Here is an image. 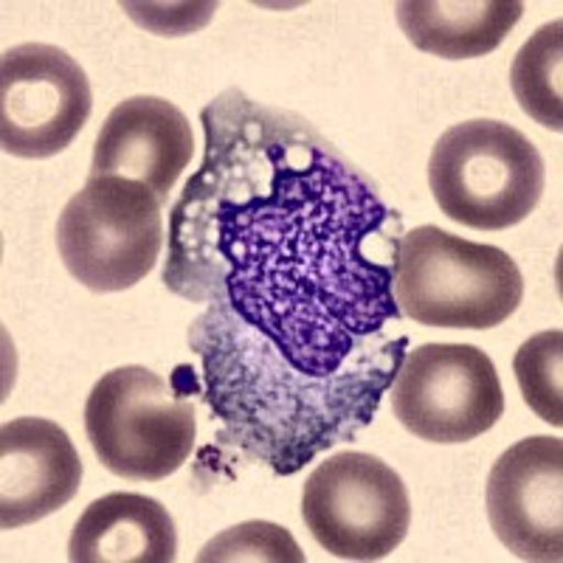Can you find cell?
I'll return each mask as SVG.
<instances>
[{
	"label": "cell",
	"instance_id": "1",
	"mask_svg": "<svg viewBox=\"0 0 563 563\" xmlns=\"http://www.w3.org/2000/svg\"><path fill=\"white\" fill-rule=\"evenodd\" d=\"M200 124L203 161L169 211V294L313 378L404 364L409 335L386 333L404 319V214L290 110L229 88Z\"/></svg>",
	"mask_w": 563,
	"mask_h": 563
},
{
	"label": "cell",
	"instance_id": "2",
	"mask_svg": "<svg viewBox=\"0 0 563 563\" xmlns=\"http://www.w3.org/2000/svg\"><path fill=\"white\" fill-rule=\"evenodd\" d=\"M395 299L406 319L445 330H490L525 299V276L507 251L467 243L440 225L404 231Z\"/></svg>",
	"mask_w": 563,
	"mask_h": 563
},
{
	"label": "cell",
	"instance_id": "3",
	"mask_svg": "<svg viewBox=\"0 0 563 563\" xmlns=\"http://www.w3.org/2000/svg\"><path fill=\"white\" fill-rule=\"evenodd\" d=\"M434 203L476 231L519 225L541 203L547 167L521 130L499 119H471L440 135L429 158Z\"/></svg>",
	"mask_w": 563,
	"mask_h": 563
},
{
	"label": "cell",
	"instance_id": "4",
	"mask_svg": "<svg viewBox=\"0 0 563 563\" xmlns=\"http://www.w3.org/2000/svg\"><path fill=\"white\" fill-rule=\"evenodd\" d=\"M85 434L110 474L161 482L192 456L198 422L175 384L147 366L104 372L85 404Z\"/></svg>",
	"mask_w": 563,
	"mask_h": 563
},
{
	"label": "cell",
	"instance_id": "5",
	"mask_svg": "<svg viewBox=\"0 0 563 563\" xmlns=\"http://www.w3.org/2000/svg\"><path fill=\"white\" fill-rule=\"evenodd\" d=\"M164 249L161 203L147 186L115 175H90L57 220L65 268L93 294L139 285Z\"/></svg>",
	"mask_w": 563,
	"mask_h": 563
},
{
	"label": "cell",
	"instance_id": "6",
	"mask_svg": "<svg viewBox=\"0 0 563 563\" xmlns=\"http://www.w3.org/2000/svg\"><path fill=\"white\" fill-rule=\"evenodd\" d=\"M301 519L316 544L333 558L380 561L409 536L411 499L384 460L341 451L305 482Z\"/></svg>",
	"mask_w": 563,
	"mask_h": 563
},
{
	"label": "cell",
	"instance_id": "7",
	"mask_svg": "<svg viewBox=\"0 0 563 563\" xmlns=\"http://www.w3.org/2000/svg\"><path fill=\"white\" fill-rule=\"evenodd\" d=\"M389 395L400 426L437 445L476 440L505 415L499 372L490 355L474 344L406 350Z\"/></svg>",
	"mask_w": 563,
	"mask_h": 563
},
{
	"label": "cell",
	"instance_id": "8",
	"mask_svg": "<svg viewBox=\"0 0 563 563\" xmlns=\"http://www.w3.org/2000/svg\"><path fill=\"white\" fill-rule=\"evenodd\" d=\"M93 110L88 74L48 43L14 45L0 59V147L14 158H54Z\"/></svg>",
	"mask_w": 563,
	"mask_h": 563
},
{
	"label": "cell",
	"instance_id": "9",
	"mask_svg": "<svg viewBox=\"0 0 563 563\" xmlns=\"http://www.w3.org/2000/svg\"><path fill=\"white\" fill-rule=\"evenodd\" d=\"M487 519L521 561H563V442L527 437L493 462Z\"/></svg>",
	"mask_w": 563,
	"mask_h": 563
},
{
	"label": "cell",
	"instance_id": "10",
	"mask_svg": "<svg viewBox=\"0 0 563 563\" xmlns=\"http://www.w3.org/2000/svg\"><path fill=\"white\" fill-rule=\"evenodd\" d=\"M192 124L169 99L130 97L104 119L93 144L90 175H115L139 180L169 203L184 169L192 164Z\"/></svg>",
	"mask_w": 563,
	"mask_h": 563
},
{
	"label": "cell",
	"instance_id": "11",
	"mask_svg": "<svg viewBox=\"0 0 563 563\" xmlns=\"http://www.w3.org/2000/svg\"><path fill=\"white\" fill-rule=\"evenodd\" d=\"M82 485V460L65 429L18 417L0 429V527L18 530L63 510Z\"/></svg>",
	"mask_w": 563,
	"mask_h": 563
},
{
	"label": "cell",
	"instance_id": "12",
	"mask_svg": "<svg viewBox=\"0 0 563 563\" xmlns=\"http://www.w3.org/2000/svg\"><path fill=\"white\" fill-rule=\"evenodd\" d=\"M178 530L169 510L144 493L90 501L68 538L70 563H173Z\"/></svg>",
	"mask_w": 563,
	"mask_h": 563
},
{
	"label": "cell",
	"instance_id": "13",
	"mask_svg": "<svg viewBox=\"0 0 563 563\" xmlns=\"http://www.w3.org/2000/svg\"><path fill=\"white\" fill-rule=\"evenodd\" d=\"M397 23L415 48L442 59H474L496 52L525 14L519 0H406Z\"/></svg>",
	"mask_w": 563,
	"mask_h": 563
},
{
	"label": "cell",
	"instance_id": "14",
	"mask_svg": "<svg viewBox=\"0 0 563 563\" xmlns=\"http://www.w3.org/2000/svg\"><path fill=\"white\" fill-rule=\"evenodd\" d=\"M563 20L538 29L519 48L510 68L512 97L538 124L563 130Z\"/></svg>",
	"mask_w": 563,
	"mask_h": 563
},
{
	"label": "cell",
	"instance_id": "15",
	"mask_svg": "<svg viewBox=\"0 0 563 563\" xmlns=\"http://www.w3.org/2000/svg\"><path fill=\"white\" fill-rule=\"evenodd\" d=\"M512 372L525 395V404L552 429L563 426V333L544 330L532 335L516 352Z\"/></svg>",
	"mask_w": 563,
	"mask_h": 563
},
{
	"label": "cell",
	"instance_id": "16",
	"mask_svg": "<svg viewBox=\"0 0 563 563\" xmlns=\"http://www.w3.org/2000/svg\"><path fill=\"white\" fill-rule=\"evenodd\" d=\"M301 563L305 552L285 527L271 521H245L220 532L198 552V563Z\"/></svg>",
	"mask_w": 563,
	"mask_h": 563
}]
</instances>
